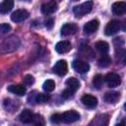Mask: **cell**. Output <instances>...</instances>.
Returning a JSON list of instances; mask_svg holds the SVG:
<instances>
[{"label":"cell","instance_id":"cell-1","mask_svg":"<svg viewBox=\"0 0 126 126\" xmlns=\"http://www.w3.org/2000/svg\"><path fill=\"white\" fill-rule=\"evenodd\" d=\"M20 45V39L16 35H11L5 38L1 43V52H13L15 51Z\"/></svg>","mask_w":126,"mask_h":126},{"label":"cell","instance_id":"cell-2","mask_svg":"<svg viewBox=\"0 0 126 126\" xmlns=\"http://www.w3.org/2000/svg\"><path fill=\"white\" fill-rule=\"evenodd\" d=\"M92 9H93V2L92 1H87V2L82 3L81 5L75 6L74 9H73V12H74V15L77 18H81L84 15L90 13L92 11Z\"/></svg>","mask_w":126,"mask_h":126},{"label":"cell","instance_id":"cell-3","mask_svg":"<svg viewBox=\"0 0 126 126\" xmlns=\"http://www.w3.org/2000/svg\"><path fill=\"white\" fill-rule=\"evenodd\" d=\"M108 122H109L108 114L101 113L95 115L89 123V126H108Z\"/></svg>","mask_w":126,"mask_h":126},{"label":"cell","instance_id":"cell-4","mask_svg":"<svg viewBox=\"0 0 126 126\" xmlns=\"http://www.w3.org/2000/svg\"><path fill=\"white\" fill-rule=\"evenodd\" d=\"M104 81L106 83V85L109 88H115L117 86L120 85L121 83V78L118 74L116 73H108L106 74V76L104 77Z\"/></svg>","mask_w":126,"mask_h":126},{"label":"cell","instance_id":"cell-5","mask_svg":"<svg viewBox=\"0 0 126 126\" xmlns=\"http://www.w3.org/2000/svg\"><path fill=\"white\" fill-rule=\"evenodd\" d=\"M120 29H121L120 22L117 21V20H111V21L108 22L107 25L105 26L104 33H105L106 35H112V34H115Z\"/></svg>","mask_w":126,"mask_h":126},{"label":"cell","instance_id":"cell-6","mask_svg":"<svg viewBox=\"0 0 126 126\" xmlns=\"http://www.w3.org/2000/svg\"><path fill=\"white\" fill-rule=\"evenodd\" d=\"M30 16L29 12L25 9H19V10H16L15 12L12 13L11 15V20L15 23H20V22H23L25 21L26 19H28Z\"/></svg>","mask_w":126,"mask_h":126},{"label":"cell","instance_id":"cell-7","mask_svg":"<svg viewBox=\"0 0 126 126\" xmlns=\"http://www.w3.org/2000/svg\"><path fill=\"white\" fill-rule=\"evenodd\" d=\"M80 119V114L76 110H68L62 113V122L64 123H73Z\"/></svg>","mask_w":126,"mask_h":126},{"label":"cell","instance_id":"cell-8","mask_svg":"<svg viewBox=\"0 0 126 126\" xmlns=\"http://www.w3.org/2000/svg\"><path fill=\"white\" fill-rule=\"evenodd\" d=\"M68 71V65L65 60H59L53 66V72L58 76H64Z\"/></svg>","mask_w":126,"mask_h":126},{"label":"cell","instance_id":"cell-9","mask_svg":"<svg viewBox=\"0 0 126 126\" xmlns=\"http://www.w3.org/2000/svg\"><path fill=\"white\" fill-rule=\"evenodd\" d=\"M83 104L89 108H94L97 105V98L90 94H86L81 98Z\"/></svg>","mask_w":126,"mask_h":126},{"label":"cell","instance_id":"cell-10","mask_svg":"<svg viewBox=\"0 0 126 126\" xmlns=\"http://www.w3.org/2000/svg\"><path fill=\"white\" fill-rule=\"evenodd\" d=\"M73 68L80 74H85L90 70V65L83 60H75L73 62Z\"/></svg>","mask_w":126,"mask_h":126},{"label":"cell","instance_id":"cell-11","mask_svg":"<svg viewBox=\"0 0 126 126\" xmlns=\"http://www.w3.org/2000/svg\"><path fill=\"white\" fill-rule=\"evenodd\" d=\"M41 13L44 15H50L57 10V3L55 1H48L41 5Z\"/></svg>","mask_w":126,"mask_h":126},{"label":"cell","instance_id":"cell-12","mask_svg":"<svg viewBox=\"0 0 126 126\" xmlns=\"http://www.w3.org/2000/svg\"><path fill=\"white\" fill-rule=\"evenodd\" d=\"M77 31H78V27H77L76 24H74V23H67V24H65L61 28V34L65 35V36H68V35L76 33Z\"/></svg>","mask_w":126,"mask_h":126},{"label":"cell","instance_id":"cell-13","mask_svg":"<svg viewBox=\"0 0 126 126\" xmlns=\"http://www.w3.org/2000/svg\"><path fill=\"white\" fill-rule=\"evenodd\" d=\"M112 12L113 14L117 16L125 15L126 14V2H123V1L114 2L112 4Z\"/></svg>","mask_w":126,"mask_h":126},{"label":"cell","instance_id":"cell-14","mask_svg":"<svg viewBox=\"0 0 126 126\" xmlns=\"http://www.w3.org/2000/svg\"><path fill=\"white\" fill-rule=\"evenodd\" d=\"M72 48V45H71V42H69L68 40H62V41H59L56 43L55 45V50L60 53V54H63V53H67L71 50Z\"/></svg>","mask_w":126,"mask_h":126},{"label":"cell","instance_id":"cell-15","mask_svg":"<svg viewBox=\"0 0 126 126\" xmlns=\"http://www.w3.org/2000/svg\"><path fill=\"white\" fill-rule=\"evenodd\" d=\"M98 26H99V22L97 20H92L84 26V32L86 33H93L98 29Z\"/></svg>","mask_w":126,"mask_h":126},{"label":"cell","instance_id":"cell-16","mask_svg":"<svg viewBox=\"0 0 126 126\" xmlns=\"http://www.w3.org/2000/svg\"><path fill=\"white\" fill-rule=\"evenodd\" d=\"M104 100L107 102V103H111V104H114L116 103L119 98H120V94L117 93V92H109V93H106L104 94Z\"/></svg>","mask_w":126,"mask_h":126},{"label":"cell","instance_id":"cell-17","mask_svg":"<svg viewBox=\"0 0 126 126\" xmlns=\"http://www.w3.org/2000/svg\"><path fill=\"white\" fill-rule=\"evenodd\" d=\"M33 113L32 112V110H30V109H24L22 112H21V114H20V120H21V122H23V123H31V122H32V119H33Z\"/></svg>","mask_w":126,"mask_h":126},{"label":"cell","instance_id":"cell-18","mask_svg":"<svg viewBox=\"0 0 126 126\" xmlns=\"http://www.w3.org/2000/svg\"><path fill=\"white\" fill-rule=\"evenodd\" d=\"M8 91L17 95H24L26 94V87L23 85H12L8 87Z\"/></svg>","mask_w":126,"mask_h":126},{"label":"cell","instance_id":"cell-19","mask_svg":"<svg viewBox=\"0 0 126 126\" xmlns=\"http://www.w3.org/2000/svg\"><path fill=\"white\" fill-rule=\"evenodd\" d=\"M66 86L68 87V89L72 90L73 92H76L80 89V82L78 79L74 78V77H71V78H68L67 81H66Z\"/></svg>","mask_w":126,"mask_h":126},{"label":"cell","instance_id":"cell-20","mask_svg":"<svg viewBox=\"0 0 126 126\" xmlns=\"http://www.w3.org/2000/svg\"><path fill=\"white\" fill-rule=\"evenodd\" d=\"M14 6V1L12 0H4L0 4V13L1 14H6L12 10Z\"/></svg>","mask_w":126,"mask_h":126},{"label":"cell","instance_id":"cell-21","mask_svg":"<svg viewBox=\"0 0 126 126\" xmlns=\"http://www.w3.org/2000/svg\"><path fill=\"white\" fill-rule=\"evenodd\" d=\"M94 47H95V49H96L99 53H101L102 55H103V54H106V53L108 52V50H109V45H108V43L105 42V41H103V40L97 41V42L94 44Z\"/></svg>","mask_w":126,"mask_h":126},{"label":"cell","instance_id":"cell-22","mask_svg":"<svg viewBox=\"0 0 126 126\" xmlns=\"http://www.w3.org/2000/svg\"><path fill=\"white\" fill-rule=\"evenodd\" d=\"M97 63H98V66H99V67H102V68L108 67V66L111 64V58H110L108 55L103 54V55H101V56L99 57Z\"/></svg>","mask_w":126,"mask_h":126},{"label":"cell","instance_id":"cell-23","mask_svg":"<svg viewBox=\"0 0 126 126\" xmlns=\"http://www.w3.org/2000/svg\"><path fill=\"white\" fill-rule=\"evenodd\" d=\"M80 53L86 58H93V56H94V52H93L92 48L88 45H82L80 48Z\"/></svg>","mask_w":126,"mask_h":126},{"label":"cell","instance_id":"cell-24","mask_svg":"<svg viewBox=\"0 0 126 126\" xmlns=\"http://www.w3.org/2000/svg\"><path fill=\"white\" fill-rule=\"evenodd\" d=\"M103 81H104V78H103L100 74H97V75H95V76L94 77V79H93V85H94V87L95 89L99 90V89L102 87V85H103Z\"/></svg>","mask_w":126,"mask_h":126},{"label":"cell","instance_id":"cell-25","mask_svg":"<svg viewBox=\"0 0 126 126\" xmlns=\"http://www.w3.org/2000/svg\"><path fill=\"white\" fill-rule=\"evenodd\" d=\"M42 87H43V90L45 92H47V93L48 92H52L55 89V82L53 80H46L43 83Z\"/></svg>","mask_w":126,"mask_h":126},{"label":"cell","instance_id":"cell-26","mask_svg":"<svg viewBox=\"0 0 126 126\" xmlns=\"http://www.w3.org/2000/svg\"><path fill=\"white\" fill-rule=\"evenodd\" d=\"M32 122L34 124V126H45V120L44 118L39 115V114H34L33 115V119Z\"/></svg>","mask_w":126,"mask_h":126},{"label":"cell","instance_id":"cell-27","mask_svg":"<svg viewBox=\"0 0 126 126\" xmlns=\"http://www.w3.org/2000/svg\"><path fill=\"white\" fill-rule=\"evenodd\" d=\"M116 59L117 61L126 64V50L125 49H119L116 51Z\"/></svg>","mask_w":126,"mask_h":126},{"label":"cell","instance_id":"cell-28","mask_svg":"<svg viewBox=\"0 0 126 126\" xmlns=\"http://www.w3.org/2000/svg\"><path fill=\"white\" fill-rule=\"evenodd\" d=\"M49 95L48 94H37L35 95V101L38 102V103H44V102H47L49 100Z\"/></svg>","mask_w":126,"mask_h":126},{"label":"cell","instance_id":"cell-29","mask_svg":"<svg viewBox=\"0 0 126 126\" xmlns=\"http://www.w3.org/2000/svg\"><path fill=\"white\" fill-rule=\"evenodd\" d=\"M24 81V84L26 86H32L33 83H34V78L32 76V75H26L23 79Z\"/></svg>","mask_w":126,"mask_h":126},{"label":"cell","instance_id":"cell-30","mask_svg":"<svg viewBox=\"0 0 126 126\" xmlns=\"http://www.w3.org/2000/svg\"><path fill=\"white\" fill-rule=\"evenodd\" d=\"M74 93H75V92H73L72 90H70V89H66V90H64V91L62 92V97L65 98V99H69V98L73 97Z\"/></svg>","mask_w":126,"mask_h":126},{"label":"cell","instance_id":"cell-31","mask_svg":"<svg viewBox=\"0 0 126 126\" xmlns=\"http://www.w3.org/2000/svg\"><path fill=\"white\" fill-rule=\"evenodd\" d=\"M50 120H51L52 123H55V124L61 123V122H62V114H60V113H55V114H53V115L50 117Z\"/></svg>","mask_w":126,"mask_h":126},{"label":"cell","instance_id":"cell-32","mask_svg":"<svg viewBox=\"0 0 126 126\" xmlns=\"http://www.w3.org/2000/svg\"><path fill=\"white\" fill-rule=\"evenodd\" d=\"M124 42H125V40H124V38L122 36H118V37H115L113 39V44L116 47H121L124 44Z\"/></svg>","mask_w":126,"mask_h":126},{"label":"cell","instance_id":"cell-33","mask_svg":"<svg viewBox=\"0 0 126 126\" xmlns=\"http://www.w3.org/2000/svg\"><path fill=\"white\" fill-rule=\"evenodd\" d=\"M0 29H1V32H2V33H6V32H8L11 31V26H10L9 24H5V23H4V24L1 25Z\"/></svg>","mask_w":126,"mask_h":126},{"label":"cell","instance_id":"cell-34","mask_svg":"<svg viewBox=\"0 0 126 126\" xmlns=\"http://www.w3.org/2000/svg\"><path fill=\"white\" fill-rule=\"evenodd\" d=\"M45 26H46L47 29H51L53 27V19H48L45 22Z\"/></svg>","mask_w":126,"mask_h":126},{"label":"cell","instance_id":"cell-35","mask_svg":"<svg viewBox=\"0 0 126 126\" xmlns=\"http://www.w3.org/2000/svg\"><path fill=\"white\" fill-rule=\"evenodd\" d=\"M120 26H121V29H122L124 32H126V19H124V20L120 23Z\"/></svg>","mask_w":126,"mask_h":126},{"label":"cell","instance_id":"cell-36","mask_svg":"<svg viewBox=\"0 0 126 126\" xmlns=\"http://www.w3.org/2000/svg\"><path fill=\"white\" fill-rule=\"evenodd\" d=\"M115 126H125L124 124H122V123H119V124H116Z\"/></svg>","mask_w":126,"mask_h":126},{"label":"cell","instance_id":"cell-37","mask_svg":"<svg viewBox=\"0 0 126 126\" xmlns=\"http://www.w3.org/2000/svg\"><path fill=\"white\" fill-rule=\"evenodd\" d=\"M124 109L126 110V102H125V104H124Z\"/></svg>","mask_w":126,"mask_h":126}]
</instances>
